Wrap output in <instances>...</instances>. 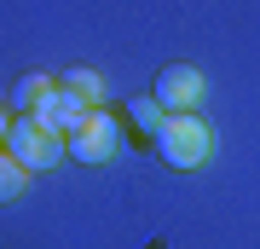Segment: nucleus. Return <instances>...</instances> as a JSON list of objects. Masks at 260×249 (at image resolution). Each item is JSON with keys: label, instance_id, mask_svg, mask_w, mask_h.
Masks as SVG:
<instances>
[{"label": "nucleus", "instance_id": "obj_10", "mask_svg": "<svg viewBox=\"0 0 260 249\" xmlns=\"http://www.w3.org/2000/svg\"><path fill=\"white\" fill-rule=\"evenodd\" d=\"M12 122H18V116H6V110H0V145H6V133H12Z\"/></svg>", "mask_w": 260, "mask_h": 249}, {"label": "nucleus", "instance_id": "obj_7", "mask_svg": "<svg viewBox=\"0 0 260 249\" xmlns=\"http://www.w3.org/2000/svg\"><path fill=\"white\" fill-rule=\"evenodd\" d=\"M23 185H29V168L12 157V151H0V203H18Z\"/></svg>", "mask_w": 260, "mask_h": 249}, {"label": "nucleus", "instance_id": "obj_9", "mask_svg": "<svg viewBox=\"0 0 260 249\" xmlns=\"http://www.w3.org/2000/svg\"><path fill=\"white\" fill-rule=\"evenodd\" d=\"M127 116H133V128H139V133H150V139H156V133H162V122H168V110H162L156 99H150V93L127 104Z\"/></svg>", "mask_w": 260, "mask_h": 249}, {"label": "nucleus", "instance_id": "obj_4", "mask_svg": "<svg viewBox=\"0 0 260 249\" xmlns=\"http://www.w3.org/2000/svg\"><path fill=\"white\" fill-rule=\"evenodd\" d=\"M64 145H70V157H75V162H110V157H116V145H121V128H116V116H110V110H93L81 128L64 139Z\"/></svg>", "mask_w": 260, "mask_h": 249}, {"label": "nucleus", "instance_id": "obj_6", "mask_svg": "<svg viewBox=\"0 0 260 249\" xmlns=\"http://www.w3.org/2000/svg\"><path fill=\"white\" fill-rule=\"evenodd\" d=\"M64 87H70L81 104H93V110H99L104 99H110V93H104V75H99V70H81V64H75V70L64 75Z\"/></svg>", "mask_w": 260, "mask_h": 249}, {"label": "nucleus", "instance_id": "obj_2", "mask_svg": "<svg viewBox=\"0 0 260 249\" xmlns=\"http://www.w3.org/2000/svg\"><path fill=\"white\" fill-rule=\"evenodd\" d=\"M6 151L18 157L29 174H47V168H58L70 157V145H64V133H52L47 122H35V116H18L12 122V133H6Z\"/></svg>", "mask_w": 260, "mask_h": 249}, {"label": "nucleus", "instance_id": "obj_1", "mask_svg": "<svg viewBox=\"0 0 260 249\" xmlns=\"http://www.w3.org/2000/svg\"><path fill=\"white\" fill-rule=\"evenodd\" d=\"M156 157L168 168H197V162H208L214 157V133H208V122L185 110V116H168L162 122V133H156Z\"/></svg>", "mask_w": 260, "mask_h": 249}, {"label": "nucleus", "instance_id": "obj_8", "mask_svg": "<svg viewBox=\"0 0 260 249\" xmlns=\"http://www.w3.org/2000/svg\"><path fill=\"white\" fill-rule=\"evenodd\" d=\"M52 87H58V81H47V75H23V81L12 87V104H18L23 116H35V110H41V99H47Z\"/></svg>", "mask_w": 260, "mask_h": 249}, {"label": "nucleus", "instance_id": "obj_3", "mask_svg": "<svg viewBox=\"0 0 260 249\" xmlns=\"http://www.w3.org/2000/svg\"><path fill=\"white\" fill-rule=\"evenodd\" d=\"M203 93H208V81H203L197 64H168V70L156 75V87H150V99H156L168 116H185V110L203 104Z\"/></svg>", "mask_w": 260, "mask_h": 249}, {"label": "nucleus", "instance_id": "obj_5", "mask_svg": "<svg viewBox=\"0 0 260 249\" xmlns=\"http://www.w3.org/2000/svg\"><path fill=\"white\" fill-rule=\"evenodd\" d=\"M87 116H93V104H81V99H75V93H70L64 81H58V87L47 93V99H41V110H35V122H47V128H52V133H64V139H70L75 128H81Z\"/></svg>", "mask_w": 260, "mask_h": 249}]
</instances>
